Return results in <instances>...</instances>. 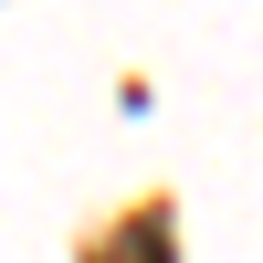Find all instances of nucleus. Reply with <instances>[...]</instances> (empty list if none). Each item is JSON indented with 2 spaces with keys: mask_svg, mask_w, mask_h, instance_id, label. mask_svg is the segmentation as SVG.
<instances>
[{
  "mask_svg": "<svg viewBox=\"0 0 263 263\" xmlns=\"http://www.w3.org/2000/svg\"><path fill=\"white\" fill-rule=\"evenodd\" d=\"M84 263H179V253H168V211H126Z\"/></svg>",
  "mask_w": 263,
  "mask_h": 263,
  "instance_id": "1",
  "label": "nucleus"
}]
</instances>
